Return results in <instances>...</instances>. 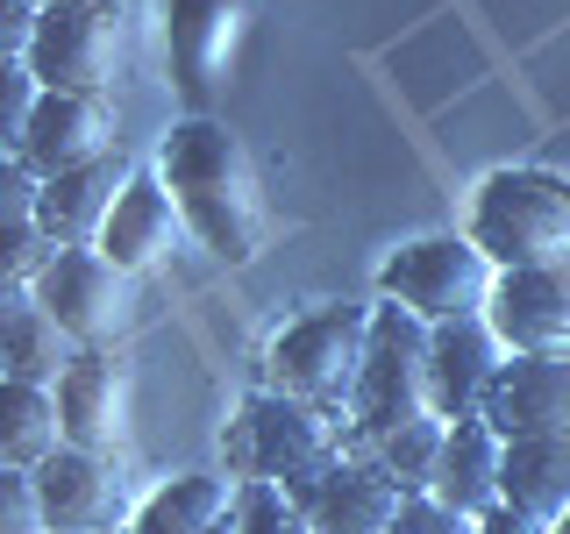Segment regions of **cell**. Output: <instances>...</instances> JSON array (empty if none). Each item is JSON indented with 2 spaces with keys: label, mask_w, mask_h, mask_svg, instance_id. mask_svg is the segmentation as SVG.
Instances as JSON below:
<instances>
[{
  "label": "cell",
  "mask_w": 570,
  "mask_h": 534,
  "mask_svg": "<svg viewBox=\"0 0 570 534\" xmlns=\"http://www.w3.org/2000/svg\"><path fill=\"white\" fill-rule=\"evenodd\" d=\"M157 178H165V192L178 200V221L222 264H249L264 249V236H272L257 157L243 150V136L228 121H214V115L171 121L165 150H157Z\"/></svg>",
  "instance_id": "6da1fadb"
},
{
  "label": "cell",
  "mask_w": 570,
  "mask_h": 534,
  "mask_svg": "<svg viewBox=\"0 0 570 534\" xmlns=\"http://www.w3.org/2000/svg\"><path fill=\"white\" fill-rule=\"evenodd\" d=\"M222 456H228L236 485H285V492L314 485L321 471L343 463L328 414L307 399H285V392H249L243 414L222 435Z\"/></svg>",
  "instance_id": "7a4b0ae2"
},
{
  "label": "cell",
  "mask_w": 570,
  "mask_h": 534,
  "mask_svg": "<svg viewBox=\"0 0 570 534\" xmlns=\"http://www.w3.org/2000/svg\"><path fill=\"white\" fill-rule=\"evenodd\" d=\"M471 243L492 257V271H528V264L570 257V178L563 171H492L471 200Z\"/></svg>",
  "instance_id": "3957f363"
},
{
  "label": "cell",
  "mask_w": 570,
  "mask_h": 534,
  "mask_svg": "<svg viewBox=\"0 0 570 534\" xmlns=\"http://www.w3.org/2000/svg\"><path fill=\"white\" fill-rule=\"evenodd\" d=\"M364 343H371V307H314L264 349V392L307 406H350L356 370H364Z\"/></svg>",
  "instance_id": "277c9868"
},
{
  "label": "cell",
  "mask_w": 570,
  "mask_h": 534,
  "mask_svg": "<svg viewBox=\"0 0 570 534\" xmlns=\"http://www.w3.org/2000/svg\"><path fill=\"white\" fill-rule=\"evenodd\" d=\"M492 285H499V271L471 236H421V243H400L379 264V299L421 314L428 328L463 320V314H485Z\"/></svg>",
  "instance_id": "5b68a950"
},
{
  "label": "cell",
  "mask_w": 570,
  "mask_h": 534,
  "mask_svg": "<svg viewBox=\"0 0 570 534\" xmlns=\"http://www.w3.org/2000/svg\"><path fill=\"white\" fill-rule=\"evenodd\" d=\"M421 414H428V320L379 299L371 307L364 370H356V392H350V421L364 442H379Z\"/></svg>",
  "instance_id": "8992f818"
},
{
  "label": "cell",
  "mask_w": 570,
  "mask_h": 534,
  "mask_svg": "<svg viewBox=\"0 0 570 534\" xmlns=\"http://www.w3.org/2000/svg\"><path fill=\"white\" fill-rule=\"evenodd\" d=\"M29 293H36V307L58 320L79 349L121 343V335L136 328V307H142L136 271H121L107 249H58Z\"/></svg>",
  "instance_id": "52a82bcc"
},
{
  "label": "cell",
  "mask_w": 570,
  "mask_h": 534,
  "mask_svg": "<svg viewBox=\"0 0 570 534\" xmlns=\"http://www.w3.org/2000/svg\"><path fill=\"white\" fill-rule=\"evenodd\" d=\"M43 93H107L121 71V8L94 0V8H50L36 22V43L22 58Z\"/></svg>",
  "instance_id": "ba28073f"
},
{
  "label": "cell",
  "mask_w": 570,
  "mask_h": 534,
  "mask_svg": "<svg viewBox=\"0 0 570 534\" xmlns=\"http://www.w3.org/2000/svg\"><path fill=\"white\" fill-rule=\"evenodd\" d=\"M499 364H507V343L492 335L485 314H463V320L428 328V414H442V421H485Z\"/></svg>",
  "instance_id": "9c48e42d"
},
{
  "label": "cell",
  "mask_w": 570,
  "mask_h": 534,
  "mask_svg": "<svg viewBox=\"0 0 570 534\" xmlns=\"http://www.w3.org/2000/svg\"><path fill=\"white\" fill-rule=\"evenodd\" d=\"M485 320H492L499 343H507V356H557V349H570V257L528 264V271H499Z\"/></svg>",
  "instance_id": "30bf717a"
},
{
  "label": "cell",
  "mask_w": 570,
  "mask_h": 534,
  "mask_svg": "<svg viewBox=\"0 0 570 534\" xmlns=\"http://www.w3.org/2000/svg\"><path fill=\"white\" fill-rule=\"evenodd\" d=\"M243 0H165V43H171V86L193 115L222 93V71L236 58Z\"/></svg>",
  "instance_id": "8fae6325"
},
{
  "label": "cell",
  "mask_w": 570,
  "mask_h": 534,
  "mask_svg": "<svg viewBox=\"0 0 570 534\" xmlns=\"http://www.w3.org/2000/svg\"><path fill=\"white\" fill-rule=\"evenodd\" d=\"M115 107L100 93H43L29 115V136H22V165L36 178H65L94 157H115Z\"/></svg>",
  "instance_id": "7c38bea8"
},
{
  "label": "cell",
  "mask_w": 570,
  "mask_h": 534,
  "mask_svg": "<svg viewBox=\"0 0 570 534\" xmlns=\"http://www.w3.org/2000/svg\"><path fill=\"white\" fill-rule=\"evenodd\" d=\"M36 498H43V527L50 534H115L121 527V471L94 449H65L36 471Z\"/></svg>",
  "instance_id": "4fadbf2b"
},
{
  "label": "cell",
  "mask_w": 570,
  "mask_h": 534,
  "mask_svg": "<svg viewBox=\"0 0 570 534\" xmlns=\"http://www.w3.org/2000/svg\"><path fill=\"white\" fill-rule=\"evenodd\" d=\"M485 427L499 442L570 427V349H557V356H507L499 378H492V399H485Z\"/></svg>",
  "instance_id": "5bb4252c"
},
{
  "label": "cell",
  "mask_w": 570,
  "mask_h": 534,
  "mask_svg": "<svg viewBox=\"0 0 570 534\" xmlns=\"http://www.w3.org/2000/svg\"><path fill=\"white\" fill-rule=\"evenodd\" d=\"M293 506L307 513L314 534H392L406 492L392 485L379 463H335V471H321L314 485L293 492Z\"/></svg>",
  "instance_id": "9a60e30c"
},
{
  "label": "cell",
  "mask_w": 570,
  "mask_h": 534,
  "mask_svg": "<svg viewBox=\"0 0 570 534\" xmlns=\"http://www.w3.org/2000/svg\"><path fill=\"white\" fill-rule=\"evenodd\" d=\"M129 157H94V165L65 171V178H43V200H36V228H43L58 249H94L115 200L129 192Z\"/></svg>",
  "instance_id": "2e32d148"
},
{
  "label": "cell",
  "mask_w": 570,
  "mask_h": 534,
  "mask_svg": "<svg viewBox=\"0 0 570 534\" xmlns=\"http://www.w3.org/2000/svg\"><path fill=\"white\" fill-rule=\"evenodd\" d=\"M121 414H129V385H121V364L107 349H79V364L58 378V421L71 449L115 456L121 442Z\"/></svg>",
  "instance_id": "e0dca14e"
},
{
  "label": "cell",
  "mask_w": 570,
  "mask_h": 534,
  "mask_svg": "<svg viewBox=\"0 0 570 534\" xmlns=\"http://www.w3.org/2000/svg\"><path fill=\"white\" fill-rule=\"evenodd\" d=\"M178 228H186V221H178V200L165 192V178H157V171H136L129 192H121L115 214H107V228H100L94 249H107L121 271H150L157 257H171Z\"/></svg>",
  "instance_id": "ac0fdd59"
},
{
  "label": "cell",
  "mask_w": 570,
  "mask_h": 534,
  "mask_svg": "<svg viewBox=\"0 0 570 534\" xmlns=\"http://www.w3.org/2000/svg\"><path fill=\"white\" fill-rule=\"evenodd\" d=\"M499 498L507 506L534 513V521H563L570 513V427H549V435H521L499 456Z\"/></svg>",
  "instance_id": "d6986e66"
},
{
  "label": "cell",
  "mask_w": 570,
  "mask_h": 534,
  "mask_svg": "<svg viewBox=\"0 0 570 534\" xmlns=\"http://www.w3.org/2000/svg\"><path fill=\"white\" fill-rule=\"evenodd\" d=\"M499 456L507 442L492 435L485 421H450V442H442V471H435V498L456 513H492L499 506Z\"/></svg>",
  "instance_id": "ffe728a7"
},
{
  "label": "cell",
  "mask_w": 570,
  "mask_h": 534,
  "mask_svg": "<svg viewBox=\"0 0 570 534\" xmlns=\"http://www.w3.org/2000/svg\"><path fill=\"white\" fill-rule=\"evenodd\" d=\"M228 513H236V485L214 477V471H186V477H171V485H157L142 498L121 534H207Z\"/></svg>",
  "instance_id": "44dd1931"
},
{
  "label": "cell",
  "mask_w": 570,
  "mask_h": 534,
  "mask_svg": "<svg viewBox=\"0 0 570 534\" xmlns=\"http://www.w3.org/2000/svg\"><path fill=\"white\" fill-rule=\"evenodd\" d=\"M58 449H65L58 385L0 378V463H14V471H43Z\"/></svg>",
  "instance_id": "7402d4cb"
},
{
  "label": "cell",
  "mask_w": 570,
  "mask_h": 534,
  "mask_svg": "<svg viewBox=\"0 0 570 534\" xmlns=\"http://www.w3.org/2000/svg\"><path fill=\"white\" fill-rule=\"evenodd\" d=\"M79 364V343L50 320L43 307H29L22 314H8L0 320V378H22V385H58L65 370Z\"/></svg>",
  "instance_id": "603a6c76"
},
{
  "label": "cell",
  "mask_w": 570,
  "mask_h": 534,
  "mask_svg": "<svg viewBox=\"0 0 570 534\" xmlns=\"http://www.w3.org/2000/svg\"><path fill=\"white\" fill-rule=\"evenodd\" d=\"M442 442H450V421H442V414H421V421H406V427H392V435H379V471H385L400 492H435Z\"/></svg>",
  "instance_id": "cb8c5ba5"
},
{
  "label": "cell",
  "mask_w": 570,
  "mask_h": 534,
  "mask_svg": "<svg viewBox=\"0 0 570 534\" xmlns=\"http://www.w3.org/2000/svg\"><path fill=\"white\" fill-rule=\"evenodd\" d=\"M36 100H43V79H36L22 58H0V157H22Z\"/></svg>",
  "instance_id": "d4e9b609"
},
{
  "label": "cell",
  "mask_w": 570,
  "mask_h": 534,
  "mask_svg": "<svg viewBox=\"0 0 570 534\" xmlns=\"http://www.w3.org/2000/svg\"><path fill=\"white\" fill-rule=\"evenodd\" d=\"M236 534H314L285 485H236Z\"/></svg>",
  "instance_id": "484cf974"
},
{
  "label": "cell",
  "mask_w": 570,
  "mask_h": 534,
  "mask_svg": "<svg viewBox=\"0 0 570 534\" xmlns=\"http://www.w3.org/2000/svg\"><path fill=\"white\" fill-rule=\"evenodd\" d=\"M50 257H58V243H50L36 221H22V228H0V278H14V285H36Z\"/></svg>",
  "instance_id": "4316f807"
},
{
  "label": "cell",
  "mask_w": 570,
  "mask_h": 534,
  "mask_svg": "<svg viewBox=\"0 0 570 534\" xmlns=\"http://www.w3.org/2000/svg\"><path fill=\"white\" fill-rule=\"evenodd\" d=\"M0 534H50L43 527V498H36V471L0 463Z\"/></svg>",
  "instance_id": "83f0119b"
},
{
  "label": "cell",
  "mask_w": 570,
  "mask_h": 534,
  "mask_svg": "<svg viewBox=\"0 0 570 534\" xmlns=\"http://www.w3.org/2000/svg\"><path fill=\"white\" fill-rule=\"evenodd\" d=\"M392 534H478V521H471V513H456V506H442L435 492H406Z\"/></svg>",
  "instance_id": "f1b7e54d"
},
{
  "label": "cell",
  "mask_w": 570,
  "mask_h": 534,
  "mask_svg": "<svg viewBox=\"0 0 570 534\" xmlns=\"http://www.w3.org/2000/svg\"><path fill=\"white\" fill-rule=\"evenodd\" d=\"M36 200H43V178H36L22 157H0V228L36 221Z\"/></svg>",
  "instance_id": "f546056e"
},
{
  "label": "cell",
  "mask_w": 570,
  "mask_h": 534,
  "mask_svg": "<svg viewBox=\"0 0 570 534\" xmlns=\"http://www.w3.org/2000/svg\"><path fill=\"white\" fill-rule=\"evenodd\" d=\"M36 22H43V8H36V0H0V58H29Z\"/></svg>",
  "instance_id": "4dcf8cb0"
},
{
  "label": "cell",
  "mask_w": 570,
  "mask_h": 534,
  "mask_svg": "<svg viewBox=\"0 0 570 534\" xmlns=\"http://www.w3.org/2000/svg\"><path fill=\"white\" fill-rule=\"evenodd\" d=\"M478 534H549V527L534 521V513H521V506H507V498H499L492 513H478Z\"/></svg>",
  "instance_id": "1f68e13d"
},
{
  "label": "cell",
  "mask_w": 570,
  "mask_h": 534,
  "mask_svg": "<svg viewBox=\"0 0 570 534\" xmlns=\"http://www.w3.org/2000/svg\"><path fill=\"white\" fill-rule=\"evenodd\" d=\"M29 299H36V293H29V285H14V278H0V320H8V314H22V307H29Z\"/></svg>",
  "instance_id": "d6a6232c"
},
{
  "label": "cell",
  "mask_w": 570,
  "mask_h": 534,
  "mask_svg": "<svg viewBox=\"0 0 570 534\" xmlns=\"http://www.w3.org/2000/svg\"><path fill=\"white\" fill-rule=\"evenodd\" d=\"M36 8H43V14H50V8H94V0H36Z\"/></svg>",
  "instance_id": "836d02e7"
},
{
  "label": "cell",
  "mask_w": 570,
  "mask_h": 534,
  "mask_svg": "<svg viewBox=\"0 0 570 534\" xmlns=\"http://www.w3.org/2000/svg\"><path fill=\"white\" fill-rule=\"evenodd\" d=\"M207 534H236V513H228V521H214V527H207Z\"/></svg>",
  "instance_id": "e575fe53"
},
{
  "label": "cell",
  "mask_w": 570,
  "mask_h": 534,
  "mask_svg": "<svg viewBox=\"0 0 570 534\" xmlns=\"http://www.w3.org/2000/svg\"><path fill=\"white\" fill-rule=\"evenodd\" d=\"M549 534H570V513H563V521H549Z\"/></svg>",
  "instance_id": "d590c367"
},
{
  "label": "cell",
  "mask_w": 570,
  "mask_h": 534,
  "mask_svg": "<svg viewBox=\"0 0 570 534\" xmlns=\"http://www.w3.org/2000/svg\"><path fill=\"white\" fill-rule=\"evenodd\" d=\"M115 534H121V527H115Z\"/></svg>",
  "instance_id": "8d00e7d4"
}]
</instances>
